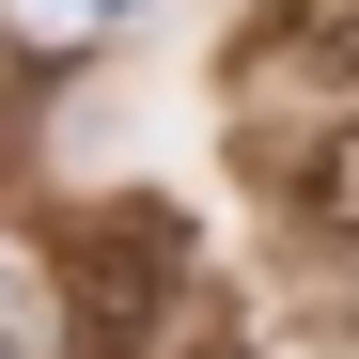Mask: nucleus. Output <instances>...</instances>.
<instances>
[{"mask_svg": "<svg viewBox=\"0 0 359 359\" xmlns=\"http://www.w3.org/2000/svg\"><path fill=\"white\" fill-rule=\"evenodd\" d=\"M281 203H297V234H344V250H359V109L297 141V172H281Z\"/></svg>", "mask_w": 359, "mask_h": 359, "instance_id": "f03ea898", "label": "nucleus"}, {"mask_svg": "<svg viewBox=\"0 0 359 359\" xmlns=\"http://www.w3.org/2000/svg\"><path fill=\"white\" fill-rule=\"evenodd\" d=\"M172 281H188V234H172V203H94L63 234V266H47V297H63V359H141L172 328Z\"/></svg>", "mask_w": 359, "mask_h": 359, "instance_id": "f257e3e1", "label": "nucleus"}, {"mask_svg": "<svg viewBox=\"0 0 359 359\" xmlns=\"http://www.w3.org/2000/svg\"><path fill=\"white\" fill-rule=\"evenodd\" d=\"M0 359H63V313H47L16 266H0Z\"/></svg>", "mask_w": 359, "mask_h": 359, "instance_id": "20e7f679", "label": "nucleus"}, {"mask_svg": "<svg viewBox=\"0 0 359 359\" xmlns=\"http://www.w3.org/2000/svg\"><path fill=\"white\" fill-rule=\"evenodd\" d=\"M266 47H281L297 79H328V94H359V0H281V16H266Z\"/></svg>", "mask_w": 359, "mask_h": 359, "instance_id": "7ed1b4c3", "label": "nucleus"}, {"mask_svg": "<svg viewBox=\"0 0 359 359\" xmlns=\"http://www.w3.org/2000/svg\"><path fill=\"white\" fill-rule=\"evenodd\" d=\"M203 359H219V344H203Z\"/></svg>", "mask_w": 359, "mask_h": 359, "instance_id": "39448f33", "label": "nucleus"}]
</instances>
